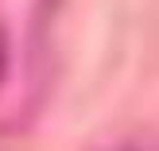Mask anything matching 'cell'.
<instances>
[{"mask_svg": "<svg viewBox=\"0 0 159 151\" xmlns=\"http://www.w3.org/2000/svg\"><path fill=\"white\" fill-rule=\"evenodd\" d=\"M62 0H39L35 4V58H43L47 51V31H51V20L58 16Z\"/></svg>", "mask_w": 159, "mask_h": 151, "instance_id": "6da1fadb", "label": "cell"}, {"mask_svg": "<svg viewBox=\"0 0 159 151\" xmlns=\"http://www.w3.org/2000/svg\"><path fill=\"white\" fill-rule=\"evenodd\" d=\"M97 151H155V144L148 136H124V140H116L109 147H97Z\"/></svg>", "mask_w": 159, "mask_h": 151, "instance_id": "7a4b0ae2", "label": "cell"}, {"mask_svg": "<svg viewBox=\"0 0 159 151\" xmlns=\"http://www.w3.org/2000/svg\"><path fill=\"white\" fill-rule=\"evenodd\" d=\"M4 74H8V31L0 23V85H4Z\"/></svg>", "mask_w": 159, "mask_h": 151, "instance_id": "3957f363", "label": "cell"}]
</instances>
